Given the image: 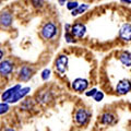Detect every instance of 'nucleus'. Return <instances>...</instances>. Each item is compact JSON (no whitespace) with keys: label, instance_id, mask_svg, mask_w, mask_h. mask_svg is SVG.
<instances>
[{"label":"nucleus","instance_id":"nucleus-13","mask_svg":"<svg viewBox=\"0 0 131 131\" xmlns=\"http://www.w3.org/2000/svg\"><path fill=\"white\" fill-rule=\"evenodd\" d=\"M19 89H21V85H15V86H13V88H11V89H9L8 90V91H6L5 93L2 94V96H1V98H2V101H9L10 98L12 97V95H13V94L18 91Z\"/></svg>","mask_w":131,"mask_h":131},{"label":"nucleus","instance_id":"nucleus-9","mask_svg":"<svg viewBox=\"0 0 131 131\" xmlns=\"http://www.w3.org/2000/svg\"><path fill=\"white\" fill-rule=\"evenodd\" d=\"M89 82L85 79H75L72 82V88L77 92H83L88 89Z\"/></svg>","mask_w":131,"mask_h":131},{"label":"nucleus","instance_id":"nucleus-3","mask_svg":"<svg viewBox=\"0 0 131 131\" xmlns=\"http://www.w3.org/2000/svg\"><path fill=\"white\" fill-rule=\"evenodd\" d=\"M55 67H56V70L59 73H61V74L64 73L66 70H67V68H68V57L66 55L59 56L58 58L56 59Z\"/></svg>","mask_w":131,"mask_h":131},{"label":"nucleus","instance_id":"nucleus-20","mask_svg":"<svg viewBox=\"0 0 131 131\" xmlns=\"http://www.w3.org/2000/svg\"><path fill=\"white\" fill-rule=\"evenodd\" d=\"M49 77H50V70H49V69H45V70L42 72V79L48 80Z\"/></svg>","mask_w":131,"mask_h":131},{"label":"nucleus","instance_id":"nucleus-17","mask_svg":"<svg viewBox=\"0 0 131 131\" xmlns=\"http://www.w3.org/2000/svg\"><path fill=\"white\" fill-rule=\"evenodd\" d=\"M64 38H66V40H67L68 43H73L74 42V36L72 35V33H70V32H66V34H64Z\"/></svg>","mask_w":131,"mask_h":131},{"label":"nucleus","instance_id":"nucleus-22","mask_svg":"<svg viewBox=\"0 0 131 131\" xmlns=\"http://www.w3.org/2000/svg\"><path fill=\"white\" fill-rule=\"evenodd\" d=\"M32 2L36 8H40L44 5V0H32Z\"/></svg>","mask_w":131,"mask_h":131},{"label":"nucleus","instance_id":"nucleus-21","mask_svg":"<svg viewBox=\"0 0 131 131\" xmlns=\"http://www.w3.org/2000/svg\"><path fill=\"white\" fill-rule=\"evenodd\" d=\"M94 97V100H95L96 102H101L102 100H103V97H104V94H103V92H96V94L93 96Z\"/></svg>","mask_w":131,"mask_h":131},{"label":"nucleus","instance_id":"nucleus-23","mask_svg":"<svg viewBox=\"0 0 131 131\" xmlns=\"http://www.w3.org/2000/svg\"><path fill=\"white\" fill-rule=\"evenodd\" d=\"M96 92H97V90L96 89H93V90H91V91L86 92V96H94L96 94Z\"/></svg>","mask_w":131,"mask_h":131},{"label":"nucleus","instance_id":"nucleus-12","mask_svg":"<svg viewBox=\"0 0 131 131\" xmlns=\"http://www.w3.org/2000/svg\"><path fill=\"white\" fill-rule=\"evenodd\" d=\"M115 120H116V117H115L114 114H112V113H105L102 115V117H101V121H102V124H104V125H113Z\"/></svg>","mask_w":131,"mask_h":131},{"label":"nucleus","instance_id":"nucleus-6","mask_svg":"<svg viewBox=\"0 0 131 131\" xmlns=\"http://www.w3.org/2000/svg\"><path fill=\"white\" fill-rule=\"evenodd\" d=\"M13 70V63L10 60H5L0 62V74L2 77H8Z\"/></svg>","mask_w":131,"mask_h":131},{"label":"nucleus","instance_id":"nucleus-1","mask_svg":"<svg viewBox=\"0 0 131 131\" xmlns=\"http://www.w3.org/2000/svg\"><path fill=\"white\" fill-rule=\"evenodd\" d=\"M57 31H58V28H57L55 24L52 22H48L43 26L40 33H42V36L45 39H51L56 36Z\"/></svg>","mask_w":131,"mask_h":131},{"label":"nucleus","instance_id":"nucleus-4","mask_svg":"<svg viewBox=\"0 0 131 131\" xmlns=\"http://www.w3.org/2000/svg\"><path fill=\"white\" fill-rule=\"evenodd\" d=\"M85 32H86V27L82 23H75L71 26V33L74 37L82 38L85 35Z\"/></svg>","mask_w":131,"mask_h":131},{"label":"nucleus","instance_id":"nucleus-15","mask_svg":"<svg viewBox=\"0 0 131 131\" xmlns=\"http://www.w3.org/2000/svg\"><path fill=\"white\" fill-rule=\"evenodd\" d=\"M38 102L40 103H48L49 100H51V95L49 92H42L40 94H38Z\"/></svg>","mask_w":131,"mask_h":131},{"label":"nucleus","instance_id":"nucleus-7","mask_svg":"<svg viewBox=\"0 0 131 131\" xmlns=\"http://www.w3.org/2000/svg\"><path fill=\"white\" fill-rule=\"evenodd\" d=\"M30 91H31L30 88H23V89L21 88V89H19L18 91H16L13 95H12V97L8 102H9V103H16V102L20 101L21 98H23L25 95H27V93Z\"/></svg>","mask_w":131,"mask_h":131},{"label":"nucleus","instance_id":"nucleus-2","mask_svg":"<svg viewBox=\"0 0 131 131\" xmlns=\"http://www.w3.org/2000/svg\"><path fill=\"white\" fill-rule=\"evenodd\" d=\"M75 121L78 125L80 126H84L86 125V122L89 121V118H90V114L86 109L84 108H80L78 109V112L75 113Z\"/></svg>","mask_w":131,"mask_h":131},{"label":"nucleus","instance_id":"nucleus-19","mask_svg":"<svg viewBox=\"0 0 131 131\" xmlns=\"http://www.w3.org/2000/svg\"><path fill=\"white\" fill-rule=\"evenodd\" d=\"M78 6H79V3H78L77 1H70V2H68V5H67V8L69 10H74L75 8H78Z\"/></svg>","mask_w":131,"mask_h":131},{"label":"nucleus","instance_id":"nucleus-16","mask_svg":"<svg viewBox=\"0 0 131 131\" xmlns=\"http://www.w3.org/2000/svg\"><path fill=\"white\" fill-rule=\"evenodd\" d=\"M89 9V6L88 5H81V6H78V8H75L74 10H72V15H78V14H81L83 13V12H85Z\"/></svg>","mask_w":131,"mask_h":131},{"label":"nucleus","instance_id":"nucleus-5","mask_svg":"<svg viewBox=\"0 0 131 131\" xmlns=\"http://www.w3.org/2000/svg\"><path fill=\"white\" fill-rule=\"evenodd\" d=\"M116 91L118 94H127L131 91V82L129 80H121L118 82L117 86H116Z\"/></svg>","mask_w":131,"mask_h":131},{"label":"nucleus","instance_id":"nucleus-25","mask_svg":"<svg viewBox=\"0 0 131 131\" xmlns=\"http://www.w3.org/2000/svg\"><path fill=\"white\" fill-rule=\"evenodd\" d=\"M121 1L127 3V5H130V3H131V0H121Z\"/></svg>","mask_w":131,"mask_h":131},{"label":"nucleus","instance_id":"nucleus-18","mask_svg":"<svg viewBox=\"0 0 131 131\" xmlns=\"http://www.w3.org/2000/svg\"><path fill=\"white\" fill-rule=\"evenodd\" d=\"M8 109H9V105H8L7 103H1L0 104V115L7 113Z\"/></svg>","mask_w":131,"mask_h":131},{"label":"nucleus","instance_id":"nucleus-26","mask_svg":"<svg viewBox=\"0 0 131 131\" xmlns=\"http://www.w3.org/2000/svg\"><path fill=\"white\" fill-rule=\"evenodd\" d=\"M2 57H3V51L1 50V49H0V61L2 60Z\"/></svg>","mask_w":131,"mask_h":131},{"label":"nucleus","instance_id":"nucleus-11","mask_svg":"<svg viewBox=\"0 0 131 131\" xmlns=\"http://www.w3.org/2000/svg\"><path fill=\"white\" fill-rule=\"evenodd\" d=\"M32 73H33L32 69L30 67H27V66H24L19 72V78L22 81H28L32 77Z\"/></svg>","mask_w":131,"mask_h":131},{"label":"nucleus","instance_id":"nucleus-14","mask_svg":"<svg viewBox=\"0 0 131 131\" xmlns=\"http://www.w3.org/2000/svg\"><path fill=\"white\" fill-rule=\"evenodd\" d=\"M119 60L127 67H131V52L122 51L119 56Z\"/></svg>","mask_w":131,"mask_h":131},{"label":"nucleus","instance_id":"nucleus-24","mask_svg":"<svg viewBox=\"0 0 131 131\" xmlns=\"http://www.w3.org/2000/svg\"><path fill=\"white\" fill-rule=\"evenodd\" d=\"M58 1H59V3H60L61 6H63L64 3H66V1H67V0H58Z\"/></svg>","mask_w":131,"mask_h":131},{"label":"nucleus","instance_id":"nucleus-8","mask_svg":"<svg viewBox=\"0 0 131 131\" xmlns=\"http://www.w3.org/2000/svg\"><path fill=\"white\" fill-rule=\"evenodd\" d=\"M120 38L125 42H130L131 40V24L126 23L121 26L120 32H119Z\"/></svg>","mask_w":131,"mask_h":131},{"label":"nucleus","instance_id":"nucleus-10","mask_svg":"<svg viewBox=\"0 0 131 131\" xmlns=\"http://www.w3.org/2000/svg\"><path fill=\"white\" fill-rule=\"evenodd\" d=\"M12 24V15L10 12L3 11L0 14V25L3 27H8Z\"/></svg>","mask_w":131,"mask_h":131}]
</instances>
